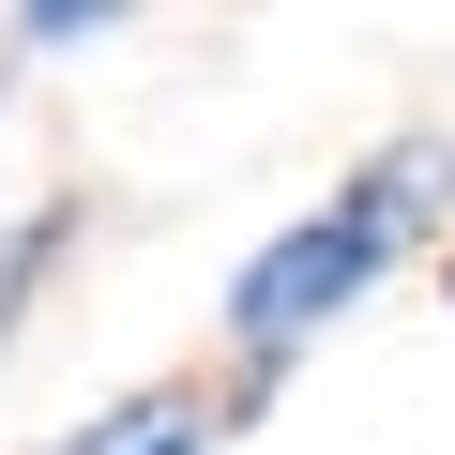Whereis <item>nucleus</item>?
Masks as SVG:
<instances>
[{"instance_id": "obj_1", "label": "nucleus", "mask_w": 455, "mask_h": 455, "mask_svg": "<svg viewBox=\"0 0 455 455\" xmlns=\"http://www.w3.org/2000/svg\"><path fill=\"white\" fill-rule=\"evenodd\" d=\"M440 197H455V137H395V152H364L319 212H289L274 243L228 274L212 319H228V349H243V410H259V395H274V379H289V364H304V349L425 243V228H440Z\"/></svg>"}, {"instance_id": "obj_2", "label": "nucleus", "mask_w": 455, "mask_h": 455, "mask_svg": "<svg viewBox=\"0 0 455 455\" xmlns=\"http://www.w3.org/2000/svg\"><path fill=\"white\" fill-rule=\"evenodd\" d=\"M212 440H228V410H197V395H167V379H152V395L92 410V425H76V440H46V455H212Z\"/></svg>"}, {"instance_id": "obj_3", "label": "nucleus", "mask_w": 455, "mask_h": 455, "mask_svg": "<svg viewBox=\"0 0 455 455\" xmlns=\"http://www.w3.org/2000/svg\"><path fill=\"white\" fill-rule=\"evenodd\" d=\"M61 243H76V212H16V228H0V349H16V319H31V289L61 274Z\"/></svg>"}, {"instance_id": "obj_4", "label": "nucleus", "mask_w": 455, "mask_h": 455, "mask_svg": "<svg viewBox=\"0 0 455 455\" xmlns=\"http://www.w3.org/2000/svg\"><path fill=\"white\" fill-rule=\"evenodd\" d=\"M122 16H137V0H16V46H31V61H76V46L122 31Z\"/></svg>"}, {"instance_id": "obj_5", "label": "nucleus", "mask_w": 455, "mask_h": 455, "mask_svg": "<svg viewBox=\"0 0 455 455\" xmlns=\"http://www.w3.org/2000/svg\"><path fill=\"white\" fill-rule=\"evenodd\" d=\"M440 289H455V259H440Z\"/></svg>"}]
</instances>
